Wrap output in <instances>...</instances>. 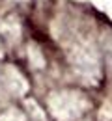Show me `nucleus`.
I'll list each match as a JSON object with an SVG mask.
<instances>
[{
	"instance_id": "3",
	"label": "nucleus",
	"mask_w": 112,
	"mask_h": 121,
	"mask_svg": "<svg viewBox=\"0 0 112 121\" xmlns=\"http://www.w3.org/2000/svg\"><path fill=\"white\" fill-rule=\"evenodd\" d=\"M2 121H26V117H24L22 114L15 112V110H9V112H6V114L2 116Z\"/></svg>"
},
{
	"instance_id": "2",
	"label": "nucleus",
	"mask_w": 112,
	"mask_h": 121,
	"mask_svg": "<svg viewBox=\"0 0 112 121\" xmlns=\"http://www.w3.org/2000/svg\"><path fill=\"white\" fill-rule=\"evenodd\" d=\"M73 65L79 69L80 76H84L86 80H97L99 78V61H97V56L94 50L90 48H80L75 54V60H73Z\"/></svg>"
},
{
	"instance_id": "1",
	"label": "nucleus",
	"mask_w": 112,
	"mask_h": 121,
	"mask_svg": "<svg viewBox=\"0 0 112 121\" xmlns=\"http://www.w3.org/2000/svg\"><path fill=\"white\" fill-rule=\"evenodd\" d=\"M80 99H82L80 95L69 93V91L56 93V95L50 97V108H52V112H54L56 117H64L65 110L69 108V119H73V117H79L80 114L86 110V104H75L73 106V103H77Z\"/></svg>"
}]
</instances>
